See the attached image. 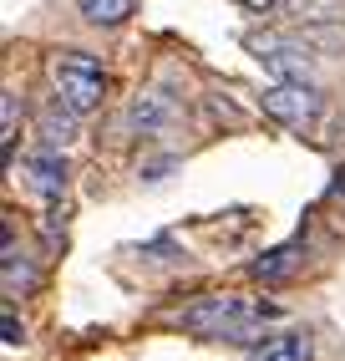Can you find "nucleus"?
I'll list each match as a JSON object with an SVG mask.
<instances>
[{
    "mask_svg": "<svg viewBox=\"0 0 345 361\" xmlns=\"http://www.w3.org/2000/svg\"><path fill=\"white\" fill-rule=\"evenodd\" d=\"M275 321H280V305L239 300V295H208V300H199L193 310H183V331L203 336V341H234V346L264 341Z\"/></svg>",
    "mask_w": 345,
    "mask_h": 361,
    "instance_id": "obj_1",
    "label": "nucleus"
},
{
    "mask_svg": "<svg viewBox=\"0 0 345 361\" xmlns=\"http://www.w3.org/2000/svg\"><path fill=\"white\" fill-rule=\"evenodd\" d=\"M51 82H56V97L71 107V112H96L102 107V92H107V77L87 51H61L51 61Z\"/></svg>",
    "mask_w": 345,
    "mask_h": 361,
    "instance_id": "obj_2",
    "label": "nucleus"
},
{
    "mask_svg": "<svg viewBox=\"0 0 345 361\" xmlns=\"http://www.w3.org/2000/svg\"><path fill=\"white\" fill-rule=\"evenodd\" d=\"M264 112L275 117V123H284V128H310L320 112H325V97H320L315 87H305V82H275L264 92Z\"/></svg>",
    "mask_w": 345,
    "mask_h": 361,
    "instance_id": "obj_3",
    "label": "nucleus"
},
{
    "mask_svg": "<svg viewBox=\"0 0 345 361\" xmlns=\"http://www.w3.org/2000/svg\"><path fill=\"white\" fill-rule=\"evenodd\" d=\"M249 51L259 56V66H264L275 82H305L310 71H315L310 46L284 41V36H254V41H249Z\"/></svg>",
    "mask_w": 345,
    "mask_h": 361,
    "instance_id": "obj_4",
    "label": "nucleus"
},
{
    "mask_svg": "<svg viewBox=\"0 0 345 361\" xmlns=\"http://www.w3.org/2000/svg\"><path fill=\"white\" fill-rule=\"evenodd\" d=\"M20 178H26L31 194L61 199V188H66V158H61V148H41L31 158H20Z\"/></svg>",
    "mask_w": 345,
    "mask_h": 361,
    "instance_id": "obj_5",
    "label": "nucleus"
},
{
    "mask_svg": "<svg viewBox=\"0 0 345 361\" xmlns=\"http://www.w3.org/2000/svg\"><path fill=\"white\" fill-rule=\"evenodd\" d=\"M168 117H172V102L163 97V92H142V97L127 102V133H142V137H153L158 128H168Z\"/></svg>",
    "mask_w": 345,
    "mask_h": 361,
    "instance_id": "obj_6",
    "label": "nucleus"
},
{
    "mask_svg": "<svg viewBox=\"0 0 345 361\" xmlns=\"http://www.w3.org/2000/svg\"><path fill=\"white\" fill-rule=\"evenodd\" d=\"M310 356H315L310 331H280L254 346V361H310Z\"/></svg>",
    "mask_w": 345,
    "mask_h": 361,
    "instance_id": "obj_7",
    "label": "nucleus"
},
{
    "mask_svg": "<svg viewBox=\"0 0 345 361\" xmlns=\"http://www.w3.org/2000/svg\"><path fill=\"white\" fill-rule=\"evenodd\" d=\"M300 259H305V245H300V239H294V245H280V250H269V255L254 264V280L280 285V280H289L294 270H300Z\"/></svg>",
    "mask_w": 345,
    "mask_h": 361,
    "instance_id": "obj_8",
    "label": "nucleus"
},
{
    "mask_svg": "<svg viewBox=\"0 0 345 361\" xmlns=\"http://www.w3.org/2000/svg\"><path fill=\"white\" fill-rule=\"evenodd\" d=\"M77 117H82V112H71L61 97L46 107V112H41V137H46V148H61V153H66V142L77 137Z\"/></svg>",
    "mask_w": 345,
    "mask_h": 361,
    "instance_id": "obj_9",
    "label": "nucleus"
},
{
    "mask_svg": "<svg viewBox=\"0 0 345 361\" xmlns=\"http://www.w3.org/2000/svg\"><path fill=\"white\" fill-rule=\"evenodd\" d=\"M36 285V270H31V259L15 250V239H11V224H6V295L15 300L20 290H31Z\"/></svg>",
    "mask_w": 345,
    "mask_h": 361,
    "instance_id": "obj_10",
    "label": "nucleus"
},
{
    "mask_svg": "<svg viewBox=\"0 0 345 361\" xmlns=\"http://www.w3.org/2000/svg\"><path fill=\"white\" fill-rule=\"evenodd\" d=\"M137 0H77V11L92 20V26H122L132 16Z\"/></svg>",
    "mask_w": 345,
    "mask_h": 361,
    "instance_id": "obj_11",
    "label": "nucleus"
},
{
    "mask_svg": "<svg viewBox=\"0 0 345 361\" xmlns=\"http://www.w3.org/2000/svg\"><path fill=\"white\" fill-rule=\"evenodd\" d=\"M15 123H20V102L15 92H6L0 97V153H6V163L15 158Z\"/></svg>",
    "mask_w": 345,
    "mask_h": 361,
    "instance_id": "obj_12",
    "label": "nucleus"
},
{
    "mask_svg": "<svg viewBox=\"0 0 345 361\" xmlns=\"http://www.w3.org/2000/svg\"><path fill=\"white\" fill-rule=\"evenodd\" d=\"M284 6L294 11V16H310V20H325V16H340V0H284Z\"/></svg>",
    "mask_w": 345,
    "mask_h": 361,
    "instance_id": "obj_13",
    "label": "nucleus"
},
{
    "mask_svg": "<svg viewBox=\"0 0 345 361\" xmlns=\"http://www.w3.org/2000/svg\"><path fill=\"white\" fill-rule=\"evenodd\" d=\"M0 331H6V346H11V351L26 341V331H20V321H15V305H6V316H0Z\"/></svg>",
    "mask_w": 345,
    "mask_h": 361,
    "instance_id": "obj_14",
    "label": "nucleus"
},
{
    "mask_svg": "<svg viewBox=\"0 0 345 361\" xmlns=\"http://www.w3.org/2000/svg\"><path fill=\"white\" fill-rule=\"evenodd\" d=\"M330 199H340V204H345V168H340V173H335V183H330Z\"/></svg>",
    "mask_w": 345,
    "mask_h": 361,
    "instance_id": "obj_15",
    "label": "nucleus"
},
{
    "mask_svg": "<svg viewBox=\"0 0 345 361\" xmlns=\"http://www.w3.org/2000/svg\"><path fill=\"white\" fill-rule=\"evenodd\" d=\"M249 11H269V6H280V0H244Z\"/></svg>",
    "mask_w": 345,
    "mask_h": 361,
    "instance_id": "obj_16",
    "label": "nucleus"
},
{
    "mask_svg": "<svg viewBox=\"0 0 345 361\" xmlns=\"http://www.w3.org/2000/svg\"><path fill=\"white\" fill-rule=\"evenodd\" d=\"M340 137H345V123H340Z\"/></svg>",
    "mask_w": 345,
    "mask_h": 361,
    "instance_id": "obj_17",
    "label": "nucleus"
}]
</instances>
